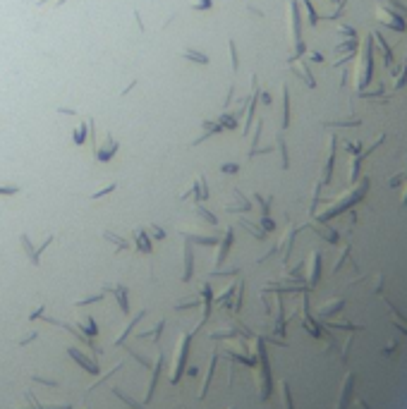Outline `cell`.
<instances>
[{
	"label": "cell",
	"instance_id": "23",
	"mask_svg": "<svg viewBox=\"0 0 407 409\" xmlns=\"http://www.w3.org/2000/svg\"><path fill=\"white\" fill-rule=\"evenodd\" d=\"M225 211L228 213H247V211H251V204H242V201L240 204H228Z\"/></svg>",
	"mask_w": 407,
	"mask_h": 409
},
{
	"label": "cell",
	"instance_id": "29",
	"mask_svg": "<svg viewBox=\"0 0 407 409\" xmlns=\"http://www.w3.org/2000/svg\"><path fill=\"white\" fill-rule=\"evenodd\" d=\"M228 48H230V60H233V72H235L237 67H240V60H237V46H235V41H230V43H228Z\"/></svg>",
	"mask_w": 407,
	"mask_h": 409
},
{
	"label": "cell",
	"instance_id": "1",
	"mask_svg": "<svg viewBox=\"0 0 407 409\" xmlns=\"http://www.w3.org/2000/svg\"><path fill=\"white\" fill-rule=\"evenodd\" d=\"M192 337L194 333H182L180 335V347H177V357L172 364V373H170V383H180V378L185 373V364H187V354H189V345H192Z\"/></svg>",
	"mask_w": 407,
	"mask_h": 409
},
{
	"label": "cell",
	"instance_id": "30",
	"mask_svg": "<svg viewBox=\"0 0 407 409\" xmlns=\"http://www.w3.org/2000/svg\"><path fill=\"white\" fill-rule=\"evenodd\" d=\"M115 189H118V185H108V187H103L101 191H96V194H91V199L96 201V199H101V196H108V194H113Z\"/></svg>",
	"mask_w": 407,
	"mask_h": 409
},
{
	"label": "cell",
	"instance_id": "2",
	"mask_svg": "<svg viewBox=\"0 0 407 409\" xmlns=\"http://www.w3.org/2000/svg\"><path fill=\"white\" fill-rule=\"evenodd\" d=\"M163 364H165V354H163V352H158L156 366H154V373H151V383H149V390H146V397H144V402H146V405L154 400V393H156V385H158V378H161V369H163Z\"/></svg>",
	"mask_w": 407,
	"mask_h": 409
},
{
	"label": "cell",
	"instance_id": "20",
	"mask_svg": "<svg viewBox=\"0 0 407 409\" xmlns=\"http://www.w3.org/2000/svg\"><path fill=\"white\" fill-rule=\"evenodd\" d=\"M79 331L84 333L86 337H94L96 333H98V326L94 323V318L89 316V318H86V323H79Z\"/></svg>",
	"mask_w": 407,
	"mask_h": 409
},
{
	"label": "cell",
	"instance_id": "19",
	"mask_svg": "<svg viewBox=\"0 0 407 409\" xmlns=\"http://www.w3.org/2000/svg\"><path fill=\"white\" fill-rule=\"evenodd\" d=\"M86 134H89V122L79 125L77 129H75V134H72V139H75V144H77V146H81V144L86 142Z\"/></svg>",
	"mask_w": 407,
	"mask_h": 409
},
{
	"label": "cell",
	"instance_id": "33",
	"mask_svg": "<svg viewBox=\"0 0 407 409\" xmlns=\"http://www.w3.org/2000/svg\"><path fill=\"white\" fill-rule=\"evenodd\" d=\"M283 395H285V409H292V397H290V385L283 383Z\"/></svg>",
	"mask_w": 407,
	"mask_h": 409
},
{
	"label": "cell",
	"instance_id": "8",
	"mask_svg": "<svg viewBox=\"0 0 407 409\" xmlns=\"http://www.w3.org/2000/svg\"><path fill=\"white\" fill-rule=\"evenodd\" d=\"M115 151H118V144L113 142V134H106V144H103V146H98L94 153H96V158H98V160H108V158L113 156Z\"/></svg>",
	"mask_w": 407,
	"mask_h": 409
},
{
	"label": "cell",
	"instance_id": "36",
	"mask_svg": "<svg viewBox=\"0 0 407 409\" xmlns=\"http://www.w3.org/2000/svg\"><path fill=\"white\" fill-rule=\"evenodd\" d=\"M43 311H46V306H43V304H41V306H39V309H34L32 314H29V321H36V318H39V316H43Z\"/></svg>",
	"mask_w": 407,
	"mask_h": 409
},
{
	"label": "cell",
	"instance_id": "3",
	"mask_svg": "<svg viewBox=\"0 0 407 409\" xmlns=\"http://www.w3.org/2000/svg\"><path fill=\"white\" fill-rule=\"evenodd\" d=\"M67 354H70V357H72V359H75V362H77L84 371H89V373H94V376L98 373V364H94L89 357H86V354H84V352H79L77 347H70V349H67Z\"/></svg>",
	"mask_w": 407,
	"mask_h": 409
},
{
	"label": "cell",
	"instance_id": "21",
	"mask_svg": "<svg viewBox=\"0 0 407 409\" xmlns=\"http://www.w3.org/2000/svg\"><path fill=\"white\" fill-rule=\"evenodd\" d=\"M240 225H242L247 232H251V235L256 237V239H266V232H264V230H256V225H254V223H249L247 218H242V221H240Z\"/></svg>",
	"mask_w": 407,
	"mask_h": 409
},
{
	"label": "cell",
	"instance_id": "40",
	"mask_svg": "<svg viewBox=\"0 0 407 409\" xmlns=\"http://www.w3.org/2000/svg\"><path fill=\"white\" fill-rule=\"evenodd\" d=\"M197 373H199V369H197V366H189V369H187V376H197Z\"/></svg>",
	"mask_w": 407,
	"mask_h": 409
},
{
	"label": "cell",
	"instance_id": "13",
	"mask_svg": "<svg viewBox=\"0 0 407 409\" xmlns=\"http://www.w3.org/2000/svg\"><path fill=\"white\" fill-rule=\"evenodd\" d=\"M19 244H22V249L27 252L29 261H32V266H39V263H41V259H39V256H36V252H34L32 242H29V235H19Z\"/></svg>",
	"mask_w": 407,
	"mask_h": 409
},
{
	"label": "cell",
	"instance_id": "42",
	"mask_svg": "<svg viewBox=\"0 0 407 409\" xmlns=\"http://www.w3.org/2000/svg\"><path fill=\"white\" fill-rule=\"evenodd\" d=\"M230 409H233V407H230Z\"/></svg>",
	"mask_w": 407,
	"mask_h": 409
},
{
	"label": "cell",
	"instance_id": "41",
	"mask_svg": "<svg viewBox=\"0 0 407 409\" xmlns=\"http://www.w3.org/2000/svg\"><path fill=\"white\" fill-rule=\"evenodd\" d=\"M65 2H67V0H58V2H55V5H65Z\"/></svg>",
	"mask_w": 407,
	"mask_h": 409
},
{
	"label": "cell",
	"instance_id": "39",
	"mask_svg": "<svg viewBox=\"0 0 407 409\" xmlns=\"http://www.w3.org/2000/svg\"><path fill=\"white\" fill-rule=\"evenodd\" d=\"M36 335H39V333H29L27 337H22V340H19V345H22V347H24V345H29V342H32V340L36 337Z\"/></svg>",
	"mask_w": 407,
	"mask_h": 409
},
{
	"label": "cell",
	"instance_id": "5",
	"mask_svg": "<svg viewBox=\"0 0 407 409\" xmlns=\"http://www.w3.org/2000/svg\"><path fill=\"white\" fill-rule=\"evenodd\" d=\"M202 295H204V316H202V321H199V326L194 328V333L199 331L204 323L208 321V316H211V309H213V295H211V285H208V283L202 287Z\"/></svg>",
	"mask_w": 407,
	"mask_h": 409
},
{
	"label": "cell",
	"instance_id": "14",
	"mask_svg": "<svg viewBox=\"0 0 407 409\" xmlns=\"http://www.w3.org/2000/svg\"><path fill=\"white\" fill-rule=\"evenodd\" d=\"M165 328V318H161L158 321L156 328H151V331H144V333H137V340H146V337H156V342L161 340V333Z\"/></svg>",
	"mask_w": 407,
	"mask_h": 409
},
{
	"label": "cell",
	"instance_id": "11",
	"mask_svg": "<svg viewBox=\"0 0 407 409\" xmlns=\"http://www.w3.org/2000/svg\"><path fill=\"white\" fill-rule=\"evenodd\" d=\"M216 364H218V354L213 352L211 354V364H208V373H206V378H204V385H202V393H199V397H206V393H208V388H211V380H213V373H216Z\"/></svg>",
	"mask_w": 407,
	"mask_h": 409
},
{
	"label": "cell",
	"instance_id": "25",
	"mask_svg": "<svg viewBox=\"0 0 407 409\" xmlns=\"http://www.w3.org/2000/svg\"><path fill=\"white\" fill-rule=\"evenodd\" d=\"M194 306H199V297H189V299H185V301H180V304H175L177 311H182V309H194Z\"/></svg>",
	"mask_w": 407,
	"mask_h": 409
},
{
	"label": "cell",
	"instance_id": "4",
	"mask_svg": "<svg viewBox=\"0 0 407 409\" xmlns=\"http://www.w3.org/2000/svg\"><path fill=\"white\" fill-rule=\"evenodd\" d=\"M218 244H220V252H218V259H216V266L225 263L228 254H230L233 244H235V230H233V227H228V230H225V237H223V242H218Z\"/></svg>",
	"mask_w": 407,
	"mask_h": 409
},
{
	"label": "cell",
	"instance_id": "31",
	"mask_svg": "<svg viewBox=\"0 0 407 409\" xmlns=\"http://www.w3.org/2000/svg\"><path fill=\"white\" fill-rule=\"evenodd\" d=\"M235 331H216L211 333V340H223V337H235Z\"/></svg>",
	"mask_w": 407,
	"mask_h": 409
},
{
	"label": "cell",
	"instance_id": "27",
	"mask_svg": "<svg viewBox=\"0 0 407 409\" xmlns=\"http://www.w3.org/2000/svg\"><path fill=\"white\" fill-rule=\"evenodd\" d=\"M22 187H17V185H0V194L2 196H12V194H19Z\"/></svg>",
	"mask_w": 407,
	"mask_h": 409
},
{
	"label": "cell",
	"instance_id": "12",
	"mask_svg": "<svg viewBox=\"0 0 407 409\" xmlns=\"http://www.w3.org/2000/svg\"><path fill=\"white\" fill-rule=\"evenodd\" d=\"M187 242H194V244H204V247H216L218 244V237H206V235H192V232H180Z\"/></svg>",
	"mask_w": 407,
	"mask_h": 409
},
{
	"label": "cell",
	"instance_id": "38",
	"mask_svg": "<svg viewBox=\"0 0 407 409\" xmlns=\"http://www.w3.org/2000/svg\"><path fill=\"white\" fill-rule=\"evenodd\" d=\"M240 268H233V270H213V275H237Z\"/></svg>",
	"mask_w": 407,
	"mask_h": 409
},
{
	"label": "cell",
	"instance_id": "28",
	"mask_svg": "<svg viewBox=\"0 0 407 409\" xmlns=\"http://www.w3.org/2000/svg\"><path fill=\"white\" fill-rule=\"evenodd\" d=\"M101 299H103V292L91 295V297H86V299H79V301H75V306H86V304H94V301H101Z\"/></svg>",
	"mask_w": 407,
	"mask_h": 409
},
{
	"label": "cell",
	"instance_id": "34",
	"mask_svg": "<svg viewBox=\"0 0 407 409\" xmlns=\"http://www.w3.org/2000/svg\"><path fill=\"white\" fill-rule=\"evenodd\" d=\"M220 170H223L225 175H230V173L235 175L237 170H240V165H237V163H223V165H220Z\"/></svg>",
	"mask_w": 407,
	"mask_h": 409
},
{
	"label": "cell",
	"instance_id": "10",
	"mask_svg": "<svg viewBox=\"0 0 407 409\" xmlns=\"http://www.w3.org/2000/svg\"><path fill=\"white\" fill-rule=\"evenodd\" d=\"M134 239H137V252L141 254H151L154 252V247H151V239H149V235H146V230H137L134 227Z\"/></svg>",
	"mask_w": 407,
	"mask_h": 409
},
{
	"label": "cell",
	"instance_id": "32",
	"mask_svg": "<svg viewBox=\"0 0 407 409\" xmlns=\"http://www.w3.org/2000/svg\"><path fill=\"white\" fill-rule=\"evenodd\" d=\"M149 232H151L154 239H163V237H165V230H163L161 225H151V227H149Z\"/></svg>",
	"mask_w": 407,
	"mask_h": 409
},
{
	"label": "cell",
	"instance_id": "6",
	"mask_svg": "<svg viewBox=\"0 0 407 409\" xmlns=\"http://www.w3.org/2000/svg\"><path fill=\"white\" fill-rule=\"evenodd\" d=\"M144 316H146V309H141L139 314L134 316V318H129V323H127L125 328H122V333H120V335H118V337H115V342H113V345L115 347H120V345H125V340L127 337H129V333L134 331V328H137V323H139L141 318H144Z\"/></svg>",
	"mask_w": 407,
	"mask_h": 409
},
{
	"label": "cell",
	"instance_id": "26",
	"mask_svg": "<svg viewBox=\"0 0 407 409\" xmlns=\"http://www.w3.org/2000/svg\"><path fill=\"white\" fill-rule=\"evenodd\" d=\"M235 290H237V285H228V287H225V290L220 292L218 297H216V304H223L225 299H230V297H233V292H235Z\"/></svg>",
	"mask_w": 407,
	"mask_h": 409
},
{
	"label": "cell",
	"instance_id": "35",
	"mask_svg": "<svg viewBox=\"0 0 407 409\" xmlns=\"http://www.w3.org/2000/svg\"><path fill=\"white\" fill-rule=\"evenodd\" d=\"M192 5H194V10H208L213 5V0H194Z\"/></svg>",
	"mask_w": 407,
	"mask_h": 409
},
{
	"label": "cell",
	"instance_id": "37",
	"mask_svg": "<svg viewBox=\"0 0 407 409\" xmlns=\"http://www.w3.org/2000/svg\"><path fill=\"white\" fill-rule=\"evenodd\" d=\"M36 383H43V385H58L55 380H50V378H41V376H32Z\"/></svg>",
	"mask_w": 407,
	"mask_h": 409
},
{
	"label": "cell",
	"instance_id": "7",
	"mask_svg": "<svg viewBox=\"0 0 407 409\" xmlns=\"http://www.w3.org/2000/svg\"><path fill=\"white\" fill-rule=\"evenodd\" d=\"M103 290L115 295V299L120 301V311H122V314H129V301H127V287H125V285H118V287H113V285H106Z\"/></svg>",
	"mask_w": 407,
	"mask_h": 409
},
{
	"label": "cell",
	"instance_id": "15",
	"mask_svg": "<svg viewBox=\"0 0 407 409\" xmlns=\"http://www.w3.org/2000/svg\"><path fill=\"white\" fill-rule=\"evenodd\" d=\"M103 239H108V242H113L115 247H118V252H125V249H129V244H127L125 237H118L115 232H110V230H106L103 232Z\"/></svg>",
	"mask_w": 407,
	"mask_h": 409
},
{
	"label": "cell",
	"instance_id": "22",
	"mask_svg": "<svg viewBox=\"0 0 407 409\" xmlns=\"http://www.w3.org/2000/svg\"><path fill=\"white\" fill-rule=\"evenodd\" d=\"M113 395H118V397H120V400H122V402H125V405H127L129 409H144V407L139 405V402H134V400H132V397H129L127 393H122L120 388H113Z\"/></svg>",
	"mask_w": 407,
	"mask_h": 409
},
{
	"label": "cell",
	"instance_id": "24",
	"mask_svg": "<svg viewBox=\"0 0 407 409\" xmlns=\"http://www.w3.org/2000/svg\"><path fill=\"white\" fill-rule=\"evenodd\" d=\"M218 122L223 125V129H235V115H228V112H223L218 117Z\"/></svg>",
	"mask_w": 407,
	"mask_h": 409
},
{
	"label": "cell",
	"instance_id": "17",
	"mask_svg": "<svg viewBox=\"0 0 407 409\" xmlns=\"http://www.w3.org/2000/svg\"><path fill=\"white\" fill-rule=\"evenodd\" d=\"M182 58H187V60H192V63H199V65H208V58H206L204 53H199V50H192V48H187V50L182 53Z\"/></svg>",
	"mask_w": 407,
	"mask_h": 409
},
{
	"label": "cell",
	"instance_id": "16",
	"mask_svg": "<svg viewBox=\"0 0 407 409\" xmlns=\"http://www.w3.org/2000/svg\"><path fill=\"white\" fill-rule=\"evenodd\" d=\"M194 185H197V194H194V199H202V201H206V199H208V187H206V177H204V175H199Z\"/></svg>",
	"mask_w": 407,
	"mask_h": 409
},
{
	"label": "cell",
	"instance_id": "9",
	"mask_svg": "<svg viewBox=\"0 0 407 409\" xmlns=\"http://www.w3.org/2000/svg\"><path fill=\"white\" fill-rule=\"evenodd\" d=\"M182 256H185V273H182V283H189V280H192V273H194V254H192V247H189V244H185Z\"/></svg>",
	"mask_w": 407,
	"mask_h": 409
},
{
	"label": "cell",
	"instance_id": "18",
	"mask_svg": "<svg viewBox=\"0 0 407 409\" xmlns=\"http://www.w3.org/2000/svg\"><path fill=\"white\" fill-rule=\"evenodd\" d=\"M194 213H197L199 218H204V221L208 223V225H218V218H216L211 211H206L204 206H194Z\"/></svg>",
	"mask_w": 407,
	"mask_h": 409
}]
</instances>
